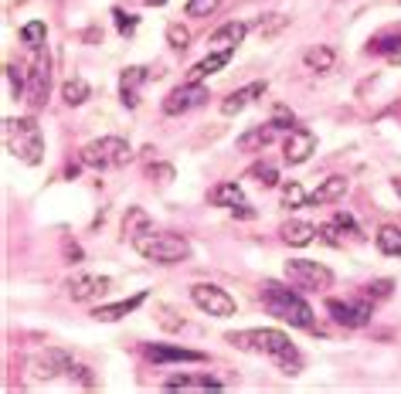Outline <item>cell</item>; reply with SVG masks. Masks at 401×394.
Returning <instances> with one entry per match:
<instances>
[{
    "instance_id": "6da1fadb",
    "label": "cell",
    "mask_w": 401,
    "mask_h": 394,
    "mask_svg": "<svg viewBox=\"0 0 401 394\" xmlns=\"http://www.w3.org/2000/svg\"><path fill=\"white\" fill-rule=\"evenodd\" d=\"M225 344L245 350V353L272 357L279 371H286L289 378L303 371V353L296 350V344L282 330H272V326H265V330H232V334H225Z\"/></svg>"
},
{
    "instance_id": "7a4b0ae2",
    "label": "cell",
    "mask_w": 401,
    "mask_h": 394,
    "mask_svg": "<svg viewBox=\"0 0 401 394\" xmlns=\"http://www.w3.org/2000/svg\"><path fill=\"white\" fill-rule=\"evenodd\" d=\"M259 303H262V309L269 313V316L282 319V323H289V326H299V330H316V316H313V309H309V303L299 296V292H293L289 286H282V282H276V279H265L262 289H259Z\"/></svg>"
},
{
    "instance_id": "3957f363",
    "label": "cell",
    "mask_w": 401,
    "mask_h": 394,
    "mask_svg": "<svg viewBox=\"0 0 401 394\" xmlns=\"http://www.w3.org/2000/svg\"><path fill=\"white\" fill-rule=\"evenodd\" d=\"M129 245L137 248L143 258H150V262H160V265H173V262H184L191 258V242H187L184 235H177V231H160V228H143L137 231Z\"/></svg>"
},
{
    "instance_id": "277c9868",
    "label": "cell",
    "mask_w": 401,
    "mask_h": 394,
    "mask_svg": "<svg viewBox=\"0 0 401 394\" xmlns=\"http://www.w3.org/2000/svg\"><path fill=\"white\" fill-rule=\"evenodd\" d=\"M4 143L14 153L21 164L38 167L45 160V137L34 116H21V119H4Z\"/></svg>"
},
{
    "instance_id": "5b68a950",
    "label": "cell",
    "mask_w": 401,
    "mask_h": 394,
    "mask_svg": "<svg viewBox=\"0 0 401 394\" xmlns=\"http://www.w3.org/2000/svg\"><path fill=\"white\" fill-rule=\"evenodd\" d=\"M78 156H82V167L116 170V167H126L133 160V147L123 137H99L92 143H85Z\"/></svg>"
},
{
    "instance_id": "8992f818",
    "label": "cell",
    "mask_w": 401,
    "mask_h": 394,
    "mask_svg": "<svg viewBox=\"0 0 401 394\" xmlns=\"http://www.w3.org/2000/svg\"><path fill=\"white\" fill-rule=\"evenodd\" d=\"M286 279H289V286L306 289V292H326L333 286V272L320 262H309V258H289L286 262Z\"/></svg>"
},
{
    "instance_id": "52a82bcc",
    "label": "cell",
    "mask_w": 401,
    "mask_h": 394,
    "mask_svg": "<svg viewBox=\"0 0 401 394\" xmlns=\"http://www.w3.org/2000/svg\"><path fill=\"white\" fill-rule=\"evenodd\" d=\"M75 364V353H68L62 347H45L41 353H34L28 361V374L34 380H51L58 374H68V367Z\"/></svg>"
},
{
    "instance_id": "ba28073f",
    "label": "cell",
    "mask_w": 401,
    "mask_h": 394,
    "mask_svg": "<svg viewBox=\"0 0 401 394\" xmlns=\"http://www.w3.org/2000/svg\"><path fill=\"white\" fill-rule=\"evenodd\" d=\"M191 299L208 316H218V319L235 316V299L221 286H215V282H198V286L191 289Z\"/></svg>"
},
{
    "instance_id": "9c48e42d",
    "label": "cell",
    "mask_w": 401,
    "mask_h": 394,
    "mask_svg": "<svg viewBox=\"0 0 401 394\" xmlns=\"http://www.w3.org/2000/svg\"><path fill=\"white\" fill-rule=\"evenodd\" d=\"M204 102H208V85L204 82H184V85H177L173 92H167L164 112L167 116H184V112L204 106Z\"/></svg>"
},
{
    "instance_id": "30bf717a",
    "label": "cell",
    "mask_w": 401,
    "mask_h": 394,
    "mask_svg": "<svg viewBox=\"0 0 401 394\" xmlns=\"http://www.w3.org/2000/svg\"><path fill=\"white\" fill-rule=\"evenodd\" d=\"M326 313L347 330H360L370 323V303L368 299H326Z\"/></svg>"
},
{
    "instance_id": "8fae6325",
    "label": "cell",
    "mask_w": 401,
    "mask_h": 394,
    "mask_svg": "<svg viewBox=\"0 0 401 394\" xmlns=\"http://www.w3.org/2000/svg\"><path fill=\"white\" fill-rule=\"evenodd\" d=\"M48 85H51V61L41 48H34V61H31V75H28V102L34 109L48 102Z\"/></svg>"
},
{
    "instance_id": "7c38bea8",
    "label": "cell",
    "mask_w": 401,
    "mask_h": 394,
    "mask_svg": "<svg viewBox=\"0 0 401 394\" xmlns=\"http://www.w3.org/2000/svg\"><path fill=\"white\" fill-rule=\"evenodd\" d=\"M109 289H112V282L106 275H92V272H78L65 282V292H68L72 303H89L95 296H106Z\"/></svg>"
},
{
    "instance_id": "4fadbf2b",
    "label": "cell",
    "mask_w": 401,
    "mask_h": 394,
    "mask_svg": "<svg viewBox=\"0 0 401 394\" xmlns=\"http://www.w3.org/2000/svg\"><path fill=\"white\" fill-rule=\"evenodd\" d=\"M316 150V137L309 133L306 126H293L289 129V137L282 143V156H286V164H306L309 156Z\"/></svg>"
},
{
    "instance_id": "5bb4252c",
    "label": "cell",
    "mask_w": 401,
    "mask_h": 394,
    "mask_svg": "<svg viewBox=\"0 0 401 394\" xmlns=\"http://www.w3.org/2000/svg\"><path fill=\"white\" fill-rule=\"evenodd\" d=\"M150 82V68L146 65H129L123 68V78H119V99H123L126 109L139 106V89Z\"/></svg>"
},
{
    "instance_id": "9a60e30c",
    "label": "cell",
    "mask_w": 401,
    "mask_h": 394,
    "mask_svg": "<svg viewBox=\"0 0 401 394\" xmlns=\"http://www.w3.org/2000/svg\"><path fill=\"white\" fill-rule=\"evenodd\" d=\"M146 357H150L154 364H204V361H208L200 350L167 347V344H154V347H146Z\"/></svg>"
},
{
    "instance_id": "2e32d148",
    "label": "cell",
    "mask_w": 401,
    "mask_h": 394,
    "mask_svg": "<svg viewBox=\"0 0 401 394\" xmlns=\"http://www.w3.org/2000/svg\"><path fill=\"white\" fill-rule=\"evenodd\" d=\"M143 303H146V292H133L129 299H119V303H109V306H95L92 319H99V323H116V319H126L129 313H137Z\"/></svg>"
},
{
    "instance_id": "e0dca14e",
    "label": "cell",
    "mask_w": 401,
    "mask_h": 394,
    "mask_svg": "<svg viewBox=\"0 0 401 394\" xmlns=\"http://www.w3.org/2000/svg\"><path fill=\"white\" fill-rule=\"evenodd\" d=\"M265 89H269V82H252V85H245V89H238V92H232V95H225V102H221V112L225 116H238L242 109H248L255 99H262L265 95Z\"/></svg>"
},
{
    "instance_id": "ac0fdd59",
    "label": "cell",
    "mask_w": 401,
    "mask_h": 394,
    "mask_svg": "<svg viewBox=\"0 0 401 394\" xmlns=\"http://www.w3.org/2000/svg\"><path fill=\"white\" fill-rule=\"evenodd\" d=\"M235 48H218V51H211V55H204V58L198 61V65H191V72H187V82H204L208 75H215V72H221L228 61H232Z\"/></svg>"
},
{
    "instance_id": "d6986e66",
    "label": "cell",
    "mask_w": 401,
    "mask_h": 394,
    "mask_svg": "<svg viewBox=\"0 0 401 394\" xmlns=\"http://www.w3.org/2000/svg\"><path fill=\"white\" fill-rule=\"evenodd\" d=\"M276 126H272V122H265V126H252V129H245V133H242V137L235 139V147H238V150L242 153H255V150H265V147H269V143H272V139H276Z\"/></svg>"
},
{
    "instance_id": "ffe728a7",
    "label": "cell",
    "mask_w": 401,
    "mask_h": 394,
    "mask_svg": "<svg viewBox=\"0 0 401 394\" xmlns=\"http://www.w3.org/2000/svg\"><path fill=\"white\" fill-rule=\"evenodd\" d=\"M279 238L286 245H293V248H303V245H309L313 238H320V228H313L309 221H296V218H289L286 225L279 228Z\"/></svg>"
},
{
    "instance_id": "44dd1931",
    "label": "cell",
    "mask_w": 401,
    "mask_h": 394,
    "mask_svg": "<svg viewBox=\"0 0 401 394\" xmlns=\"http://www.w3.org/2000/svg\"><path fill=\"white\" fill-rule=\"evenodd\" d=\"M208 204H215V208H232V211H238V208H245V194H242V187L232 181L225 183H215L211 191H208Z\"/></svg>"
},
{
    "instance_id": "7402d4cb",
    "label": "cell",
    "mask_w": 401,
    "mask_h": 394,
    "mask_svg": "<svg viewBox=\"0 0 401 394\" xmlns=\"http://www.w3.org/2000/svg\"><path fill=\"white\" fill-rule=\"evenodd\" d=\"M347 187H351V183H347V177H326L324 183H320V187H316V191H313V194H309V208H320V204H333V201H340V197L347 194Z\"/></svg>"
},
{
    "instance_id": "603a6c76",
    "label": "cell",
    "mask_w": 401,
    "mask_h": 394,
    "mask_svg": "<svg viewBox=\"0 0 401 394\" xmlns=\"http://www.w3.org/2000/svg\"><path fill=\"white\" fill-rule=\"evenodd\" d=\"M245 34H248L245 21H228V24H221V28L208 38V45L211 48H238L245 41Z\"/></svg>"
},
{
    "instance_id": "cb8c5ba5",
    "label": "cell",
    "mask_w": 401,
    "mask_h": 394,
    "mask_svg": "<svg viewBox=\"0 0 401 394\" xmlns=\"http://www.w3.org/2000/svg\"><path fill=\"white\" fill-rule=\"evenodd\" d=\"M333 61H337V51L330 45H316V48H306V51H303V65H306L309 72H316V75L330 72Z\"/></svg>"
},
{
    "instance_id": "d4e9b609",
    "label": "cell",
    "mask_w": 401,
    "mask_h": 394,
    "mask_svg": "<svg viewBox=\"0 0 401 394\" xmlns=\"http://www.w3.org/2000/svg\"><path fill=\"white\" fill-rule=\"evenodd\" d=\"M164 388L167 391H218L221 380L208 378V374H200V378H170L164 380Z\"/></svg>"
},
{
    "instance_id": "484cf974",
    "label": "cell",
    "mask_w": 401,
    "mask_h": 394,
    "mask_svg": "<svg viewBox=\"0 0 401 394\" xmlns=\"http://www.w3.org/2000/svg\"><path fill=\"white\" fill-rule=\"evenodd\" d=\"M368 51H374V55H387V58H401V34L398 31H387V34L370 38Z\"/></svg>"
},
{
    "instance_id": "4316f807",
    "label": "cell",
    "mask_w": 401,
    "mask_h": 394,
    "mask_svg": "<svg viewBox=\"0 0 401 394\" xmlns=\"http://www.w3.org/2000/svg\"><path fill=\"white\" fill-rule=\"evenodd\" d=\"M378 248L385 252V255H391V258H398L401 255V228L398 225H381L378 228Z\"/></svg>"
},
{
    "instance_id": "83f0119b",
    "label": "cell",
    "mask_w": 401,
    "mask_h": 394,
    "mask_svg": "<svg viewBox=\"0 0 401 394\" xmlns=\"http://www.w3.org/2000/svg\"><path fill=\"white\" fill-rule=\"evenodd\" d=\"M289 28V14H265L259 17V24H255V31H259V38L262 41H269V38H276V34H282V31Z\"/></svg>"
},
{
    "instance_id": "f1b7e54d",
    "label": "cell",
    "mask_w": 401,
    "mask_h": 394,
    "mask_svg": "<svg viewBox=\"0 0 401 394\" xmlns=\"http://www.w3.org/2000/svg\"><path fill=\"white\" fill-rule=\"evenodd\" d=\"M306 201H309V194L303 191V183H299V181L282 183V194H279V204H282L286 211H296V208H303Z\"/></svg>"
},
{
    "instance_id": "f546056e",
    "label": "cell",
    "mask_w": 401,
    "mask_h": 394,
    "mask_svg": "<svg viewBox=\"0 0 401 394\" xmlns=\"http://www.w3.org/2000/svg\"><path fill=\"white\" fill-rule=\"evenodd\" d=\"M62 99H65V106H82L89 99V82L85 78H68L62 85Z\"/></svg>"
},
{
    "instance_id": "4dcf8cb0",
    "label": "cell",
    "mask_w": 401,
    "mask_h": 394,
    "mask_svg": "<svg viewBox=\"0 0 401 394\" xmlns=\"http://www.w3.org/2000/svg\"><path fill=\"white\" fill-rule=\"evenodd\" d=\"M248 177H252V181H259V187H279V170L272 167V164H265V160L252 164Z\"/></svg>"
},
{
    "instance_id": "1f68e13d",
    "label": "cell",
    "mask_w": 401,
    "mask_h": 394,
    "mask_svg": "<svg viewBox=\"0 0 401 394\" xmlns=\"http://www.w3.org/2000/svg\"><path fill=\"white\" fill-rule=\"evenodd\" d=\"M143 228H150V218H146V211L143 208H129L123 218V235L126 238H133L137 231H143Z\"/></svg>"
},
{
    "instance_id": "d6a6232c",
    "label": "cell",
    "mask_w": 401,
    "mask_h": 394,
    "mask_svg": "<svg viewBox=\"0 0 401 394\" xmlns=\"http://www.w3.org/2000/svg\"><path fill=\"white\" fill-rule=\"evenodd\" d=\"M45 34H48L45 21H28V24L21 28V41H24L28 48H41L45 45Z\"/></svg>"
},
{
    "instance_id": "836d02e7",
    "label": "cell",
    "mask_w": 401,
    "mask_h": 394,
    "mask_svg": "<svg viewBox=\"0 0 401 394\" xmlns=\"http://www.w3.org/2000/svg\"><path fill=\"white\" fill-rule=\"evenodd\" d=\"M167 45L177 48V51H184V48L191 45V31H187L184 24H177V21H170L167 24Z\"/></svg>"
},
{
    "instance_id": "e575fe53",
    "label": "cell",
    "mask_w": 401,
    "mask_h": 394,
    "mask_svg": "<svg viewBox=\"0 0 401 394\" xmlns=\"http://www.w3.org/2000/svg\"><path fill=\"white\" fill-rule=\"evenodd\" d=\"M4 75H7V95H11V99H17V95L28 92V85H24V78H21V68H17V65H7Z\"/></svg>"
},
{
    "instance_id": "d590c367",
    "label": "cell",
    "mask_w": 401,
    "mask_h": 394,
    "mask_svg": "<svg viewBox=\"0 0 401 394\" xmlns=\"http://www.w3.org/2000/svg\"><path fill=\"white\" fill-rule=\"evenodd\" d=\"M221 0H187V17H208L218 11Z\"/></svg>"
},
{
    "instance_id": "8d00e7d4",
    "label": "cell",
    "mask_w": 401,
    "mask_h": 394,
    "mask_svg": "<svg viewBox=\"0 0 401 394\" xmlns=\"http://www.w3.org/2000/svg\"><path fill=\"white\" fill-rule=\"evenodd\" d=\"M343 228H340V221H333V225H320V238H324L326 245H333V248H340L343 245Z\"/></svg>"
},
{
    "instance_id": "74e56055",
    "label": "cell",
    "mask_w": 401,
    "mask_h": 394,
    "mask_svg": "<svg viewBox=\"0 0 401 394\" xmlns=\"http://www.w3.org/2000/svg\"><path fill=\"white\" fill-rule=\"evenodd\" d=\"M269 122H272L276 129H286V133H289V129L296 126V116L286 106H276V112H272V119H269Z\"/></svg>"
},
{
    "instance_id": "f35d334b",
    "label": "cell",
    "mask_w": 401,
    "mask_h": 394,
    "mask_svg": "<svg viewBox=\"0 0 401 394\" xmlns=\"http://www.w3.org/2000/svg\"><path fill=\"white\" fill-rule=\"evenodd\" d=\"M112 17H116V31H119V34H126V38H129V34L137 31V17H133V14H123V11L116 7V11H112Z\"/></svg>"
},
{
    "instance_id": "ab89813d",
    "label": "cell",
    "mask_w": 401,
    "mask_h": 394,
    "mask_svg": "<svg viewBox=\"0 0 401 394\" xmlns=\"http://www.w3.org/2000/svg\"><path fill=\"white\" fill-rule=\"evenodd\" d=\"M68 378H75L82 388H92V384H95L92 371H89V367H82V364H72V367H68Z\"/></svg>"
},
{
    "instance_id": "60d3db41",
    "label": "cell",
    "mask_w": 401,
    "mask_h": 394,
    "mask_svg": "<svg viewBox=\"0 0 401 394\" xmlns=\"http://www.w3.org/2000/svg\"><path fill=\"white\" fill-rule=\"evenodd\" d=\"M391 289H395L391 279H378V282H370V286H368V292H370V299H387V296H391Z\"/></svg>"
},
{
    "instance_id": "b9f144b4",
    "label": "cell",
    "mask_w": 401,
    "mask_h": 394,
    "mask_svg": "<svg viewBox=\"0 0 401 394\" xmlns=\"http://www.w3.org/2000/svg\"><path fill=\"white\" fill-rule=\"evenodd\" d=\"M146 174H150L154 181H160V183L173 181V167H170V164H150V167H146Z\"/></svg>"
},
{
    "instance_id": "7bdbcfd3",
    "label": "cell",
    "mask_w": 401,
    "mask_h": 394,
    "mask_svg": "<svg viewBox=\"0 0 401 394\" xmlns=\"http://www.w3.org/2000/svg\"><path fill=\"white\" fill-rule=\"evenodd\" d=\"M85 41H102V31H85Z\"/></svg>"
},
{
    "instance_id": "ee69618b",
    "label": "cell",
    "mask_w": 401,
    "mask_h": 394,
    "mask_svg": "<svg viewBox=\"0 0 401 394\" xmlns=\"http://www.w3.org/2000/svg\"><path fill=\"white\" fill-rule=\"evenodd\" d=\"M167 0H146V7H164Z\"/></svg>"
},
{
    "instance_id": "f6af8a7d",
    "label": "cell",
    "mask_w": 401,
    "mask_h": 394,
    "mask_svg": "<svg viewBox=\"0 0 401 394\" xmlns=\"http://www.w3.org/2000/svg\"><path fill=\"white\" fill-rule=\"evenodd\" d=\"M395 191H398V197H401V181H395Z\"/></svg>"
}]
</instances>
